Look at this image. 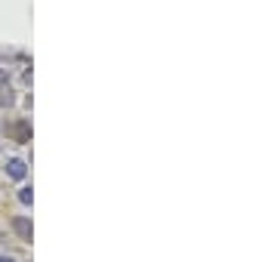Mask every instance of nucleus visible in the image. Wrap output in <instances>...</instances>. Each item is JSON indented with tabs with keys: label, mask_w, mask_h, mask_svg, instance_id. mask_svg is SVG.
Returning a JSON list of instances; mask_svg holds the SVG:
<instances>
[{
	"label": "nucleus",
	"mask_w": 253,
	"mask_h": 262,
	"mask_svg": "<svg viewBox=\"0 0 253 262\" xmlns=\"http://www.w3.org/2000/svg\"><path fill=\"white\" fill-rule=\"evenodd\" d=\"M13 228H16L25 241H31V222H28L25 216H16V219H13Z\"/></svg>",
	"instance_id": "nucleus-1"
},
{
	"label": "nucleus",
	"mask_w": 253,
	"mask_h": 262,
	"mask_svg": "<svg viewBox=\"0 0 253 262\" xmlns=\"http://www.w3.org/2000/svg\"><path fill=\"white\" fill-rule=\"evenodd\" d=\"M7 173H10V179H25L28 170H25L22 161H10V164H7Z\"/></svg>",
	"instance_id": "nucleus-2"
},
{
	"label": "nucleus",
	"mask_w": 253,
	"mask_h": 262,
	"mask_svg": "<svg viewBox=\"0 0 253 262\" xmlns=\"http://www.w3.org/2000/svg\"><path fill=\"white\" fill-rule=\"evenodd\" d=\"M0 105H13V90L7 83H0Z\"/></svg>",
	"instance_id": "nucleus-3"
},
{
	"label": "nucleus",
	"mask_w": 253,
	"mask_h": 262,
	"mask_svg": "<svg viewBox=\"0 0 253 262\" xmlns=\"http://www.w3.org/2000/svg\"><path fill=\"white\" fill-rule=\"evenodd\" d=\"M19 201H22V204H31V201H34V191H31V188H19Z\"/></svg>",
	"instance_id": "nucleus-4"
},
{
	"label": "nucleus",
	"mask_w": 253,
	"mask_h": 262,
	"mask_svg": "<svg viewBox=\"0 0 253 262\" xmlns=\"http://www.w3.org/2000/svg\"><path fill=\"white\" fill-rule=\"evenodd\" d=\"M16 136H19V139H22V142H25V139H28V123H25V120H22V123H19V126H16Z\"/></svg>",
	"instance_id": "nucleus-5"
},
{
	"label": "nucleus",
	"mask_w": 253,
	"mask_h": 262,
	"mask_svg": "<svg viewBox=\"0 0 253 262\" xmlns=\"http://www.w3.org/2000/svg\"><path fill=\"white\" fill-rule=\"evenodd\" d=\"M0 262H13V259H10V256H0Z\"/></svg>",
	"instance_id": "nucleus-6"
}]
</instances>
